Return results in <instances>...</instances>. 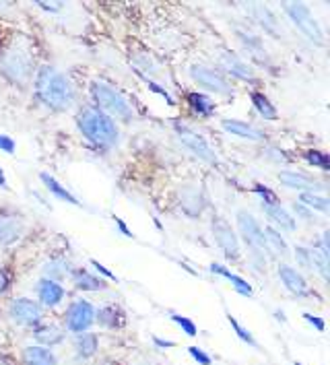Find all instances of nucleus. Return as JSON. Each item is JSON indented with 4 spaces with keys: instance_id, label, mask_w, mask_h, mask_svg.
Here are the masks:
<instances>
[{
    "instance_id": "nucleus-1",
    "label": "nucleus",
    "mask_w": 330,
    "mask_h": 365,
    "mask_svg": "<svg viewBox=\"0 0 330 365\" xmlns=\"http://www.w3.org/2000/svg\"><path fill=\"white\" fill-rule=\"evenodd\" d=\"M33 89L39 101L54 112H66L75 103V87L56 66L38 68L33 77Z\"/></svg>"
},
{
    "instance_id": "nucleus-2",
    "label": "nucleus",
    "mask_w": 330,
    "mask_h": 365,
    "mask_svg": "<svg viewBox=\"0 0 330 365\" xmlns=\"http://www.w3.org/2000/svg\"><path fill=\"white\" fill-rule=\"evenodd\" d=\"M0 73L19 87H25L33 81L36 56L27 39L15 38L0 52Z\"/></svg>"
},
{
    "instance_id": "nucleus-3",
    "label": "nucleus",
    "mask_w": 330,
    "mask_h": 365,
    "mask_svg": "<svg viewBox=\"0 0 330 365\" xmlns=\"http://www.w3.org/2000/svg\"><path fill=\"white\" fill-rule=\"evenodd\" d=\"M78 130L98 147H114L118 143L116 122L98 108H85L77 115Z\"/></svg>"
},
{
    "instance_id": "nucleus-4",
    "label": "nucleus",
    "mask_w": 330,
    "mask_h": 365,
    "mask_svg": "<svg viewBox=\"0 0 330 365\" xmlns=\"http://www.w3.org/2000/svg\"><path fill=\"white\" fill-rule=\"evenodd\" d=\"M91 97L93 101L98 103V110H101L103 114L116 115V118H122L126 122H130L135 118V110L130 106V101L126 97L122 96L118 89L110 87L108 83H101V81H96L91 85Z\"/></svg>"
},
{
    "instance_id": "nucleus-5",
    "label": "nucleus",
    "mask_w": 330,
    "mask_h": 365,
    "mask_svg": "<svg viewBox=\"0 0 330 365\" xmlns=\"http://www.w3.org/2000/svg\"><path fill=\"white\" fill-rule=\"evenodd\" d=\"M285 13L289 15V19L297 25V29L306 36V38L314 41L316 46H324V31L318 25V21L314 19L310 6L304 2H287L285 4Z\"/></svg>"
},
{
    "instance_id": "nucleus-6",
    "label": "nucleus",
    "mask_w": 330,
    "mask_h": 365,
    "mask_svg": "<svg viewBox=\"0 0 330 365\" xmlns=\"http://www.w3.org/2000/svg\"><path fill=\"white\" fill-rule=\"evenodd\" d=\"M9 318L25 328H38L43 322V309L38 302L27 299V297H17L9 304Z\"/></svg>"
},
{
    "instance_id": "nucleus-7",
    "label": "nucleus",
    "mask_w": 330,
    "mask_h": 365,
    "mask_svg": "<svg viewBox=\"0 0 330 365\" xmlns=\"http://www.w3.org/2000/svg\"><path fill=\"white\" fill-rule=\"evenodd\" d=\"M93 324H96V308L89 302L77 299L68 306L66 316H64V330L73 334H83Z\"/></svg>"
},
{
    "instance_id": "nucleus-8",
    "label": "nucleus",
    "mask_w": 330,
    "mask_h": 365,
    "mask_svg": "<svg viewBox=\"0 0 330 365\" xmlns=\"http://www.w3.org/2000/svg\"><path fill=\"white\" fill-rule=\"evenodd\" d=\"M175 133H177V138L182 140V145H184L188 151H192L198 159L209 161V163H215V161H217L211 145H209L202 136L198 135V133H195L192 128H188V126H184V124H175Z\"/></svg>"
},
{
    "instance_id": "nucleus-9",
    "label": "nucleus",
    "mask_w": 330,
    "mask_h": 365,
    "mask_svg": "<svg viewBox=\"0 0 330 365\" xmlns=\"http://www.w3.org/2000/svg\"><path fill=\"white\" fill-rule=\"evenodd\" d=\"M237 230L244 235L246 244L252 248V252H258V254H264L267 252V244H264V233H262V227L260 223L254 219L250 212L239 211L237 212Z\"/></svg>"
},
{
    "instance_id": "nucleus-10",
    "label": "nucleus",
    "mask_w": 330,
    "mask_h": 365,
    "mask_svg": "<svg viewBox=\"0 0 330 365\" xmlns=\"http://www.w3.org/2000/svg\"><path fill=\"white\" fill-rule=\"evenodd\" d=\"M190 75H192V78H195L198 85L211 89L215 93H221V96H230L232 93V85L227 83V78L223 77L219 71H215V68L196 64V66L190 68Z\"/></svg>"
},
{
    "instance_id": "nucleus-11",
    "label": "nucleus",
    "mask_w": 330,
    "mask_h": 365,
    "mask_svg": "<svg viewBox=\"0 0 330 365\" xmlns=\"http://www.w3.org/2000/svg\"><path fill=\"white\" fill-rule=\"evenodd\" d=\"M211 227H213L215 242L219 244V248L223 250V254H225L227 258H237V256H239V242H237V235L233 233L232 225H230L225 219L215 217Z\"/></svg>"
},
{
    "instance_id": "nucleus-12",
    "label": "nucleus",
    "mask_w": 330,
    "mask_h": 365,
    "mask_svg": "<svg viewBox=\"0 0 330 365\" xmlns=\"http://www.w3.org/2000/svg\"><path fill=\"white\" fill-rule=\"evenodd\" d=\"M279 182L283 186H287V188L299 190V192H318V190L324 188L318 180H314L310 175L299 172H289V170L287 172H279Z\"/></svg>"
},
{
    "instance_id": "nucleus-13",
    "label": "nucleus",
    "mask_w": 330,
    "mask_h": 365,
    "mask_svg": "<svg viewBox=\"0 0 330 365\" xmlns=\"http://www.w3.org/2000/svg\"><path fill=\"white\" fill-rule=\"evenodd\" d=\"M21 364L23 365H58L54 349H46L41 345H27L21 351Z\"/></svg>"
},
{
    "instance_id": "nucleus-14",
    "label": "nucleus",
    "mask_w": 330,
    "mask_h": 365,
    "mask_svg": "<svg viewBox=\"0 0 330 365\" xmlns=\"http://www.w3.org/2000/svg\"><path fill=\"white\" fill-rule=\"evenodd\" d=\"M66 339V330L58 324H39L38 328H33V341L36 345L46 346V349H54L60 343H64Z\"/></svg>"
},
{
    "instance_id": "nucleus-15",
    "label": "nucleus",
    "mask_w": 330,
    "mask_h": 365,
    "mask_svg": "<svg viewBox=\"0 0 330 365\" xmlns=\"http://www.w3.org/2000/svg\"><path fill=\"white\" fill-rule=\"evenodd\" d=\"M38 304L43 308H56L64 299V287L56 281L41 279L38 283Z\"/></svg>"
},
{
    "instance_id": "nucleus-16",
    "label": "nucleus",
    "mask_w": 330,
    "mask_h": 365,
    "mask_svg": "<svg viewBox=\"0 0 330 365\" xmlns=\"http://www.w3.org/2000/svg\"><path fill=\"white\" fill-rule=\"evenodd\" d=\"M23 235V221L15 215H0V246H11Z\"/></svg>"
},
{
    "instance_id": "nucleus-17",
    "label": "nucleus",
    "mask_w": 330,
    "mask_h": 365,
    "mask_svg": "<svg viewBox=\"0 0 330 365\" xmlns=\"http://www.w3.org/2000/svg\"><path fill=\"white\" fill-rule=\"evenodd\" d=\"M279 277H281V281H283V285L292 291L293 295H308V283H306V279L297 272V270L293 269V267H287V264H281L279 267Z\"/></svg>"
},
{
    "instance_id": "nucleus-18",
    "label": "nucleus",
    "mask_w": 330,
    "mask_h": 365,
    "mask_svg": "<svg viewBox=\"0 0 330 365\" xmlns=\"http://www.w3.org/2000/svg\"><path fill=\"white\" fill-rule=\"evenodd\" d=\"M221 126H223L230 135L239 136V138H248V140H254V143L264 140V133H262V130L254 128L252 124L242 122V120H223Z\"/></svg>"
},
{
    "instance_id": "nucleus-19",
    "label": "nucleus",
    "mask_w": 330,
    "mask_h": 365,
    "mask_svg": "<svg viewBox=\"0 0 330 365\" xmlns=\"http://www.w3.org/2000/svg\"><path fill=\"white\" fill-rule=\"evenodd\" d=\"M75 353H77V357L81 359H89V357H93L96 353H98L99 349V339L98 334H93V332H83V334H75Z\"/></svg>"
},
{
    "instance_id": "nucleus-20",
    "label": "nucleus",
    "mask_w": 330,
    "mask_h": 365,
    "mask_svg": "<svg viewBox=\"0 0 330 365\" xmlns=\"http://www.w3.org/2000/svg\"><path fill=\"white\" fill-rule=\"evenodd\" d=\"M221 64H223V68H227V71L232 73L233 77L244 78V81H252L254 78L252 68H250L244 60L233 56L232 52H223V54H221Z\"/></svg>"
},
{
    "instance_id": "nucleus-21",
    "label": "nucleus",
    "mask_w": 330,
    "mask_h": 365,
    "mask_svg": "<svg viewBox=\"0 0 330 365\" xmlns=\"http://www.w3.org/2000/svg\"><path fill=\"white\" fill-rule=\"evenodd\" d=\"M73 283L81 291H101V289H105L103 279H99V277L91 274L89 270L85 269H77L73 272Z\"/></svg>"
},
{
    "instance_id": "nucleus-22",
    "label": "nucleus",
    "mask_w": 330,
    "mask_h": 365,
    "mask_svg": "<svg viewBox=\"0 0 330 365\" xmlns=\"http://www.w3.org/2000/svg\"><path fill=\"white\" fill-rule=\"evenodd\" d=\"M211 272L215 274H219V277H225L230 283H232L235 291L239 293V295H246V297H252V285L250 283H246L242 277H237V274H233L232 270L225 269V267H221V264H211Z\"/></svg>"
},
{
    "instance_id": "nucleus-23",
    "label": "nucleus",
    "mask_w": 330,
    "mask_h": 365,
    "mask_svg": "<svg viewBox=\"0 0 330 365\" xmlns=\"http://www.w3.org/2000/svg\"><path fill=\"white\" fill-rule=\"evenodd\" d=\"M262 209L267 212V217H271L272 223H277L281 230L293 231L297 225H295V219H293L289 212L285 209H281L279 205H262Z\"/></svg>"
},
{
    "instance_id": "nucleus-24",
    "label": "nucleus",
    "mask_w": 330,
    "mask_h": 365,
    "mask_svg": "<svg viewBox=\"0 0 330 365\" xmlns=\"http://www.w3.org/2000/svg\"><path fill=\"white\" fill-rule=\"evenodd\" d=\"M41 178V182L46 184V188L50 190V192L54 194L58 200H62V202H68V205H78V200L73 196V194L68 192L62 184H60L58 180L54 178V175H50V173H41L39 175Z\"/></svg>"
},
{
    "instance_id": "nucleus-25",
    "label": "nucleus",
    "mask_w": 330,
    "mask_h": 365,
    "mask_svg": "<svg viewBox=\"0 0 330 365\" xmlns=\"http://www.w3.org/2000/svg\"><path fill=\"white\" fill-rule=\"evenodd\" d=\"M264 233V244H267V250H272L274 254H279V256H285L287 252H289V246H287V242L283 240V235L279 233V231L274 230V227H264L262 230Z\"/></svg>"
},
{
    "instance_id": "nucleus-26",
    "label": "nucleus",
    "mask_w": 330,
    "mask_h": 365,
    "mask_svg": "<svg viewBox=\"0 0 330 365\" xmlns=\"http://www.w3.org/2000/svg\"><path fill=\"white\" fill-rule=\"evenodd\" d=\"M250 11H252V15L256 17V21L267 29V31H271V34H279V23L274 19V15L271 13V9L269 6H264V4H254L250 6Z\"/></svg>"
},
{
    "instance_id": "nucleus-27",
    "label": "nucleus",
    "mask_w": 330,
    "mask_h": 365,
    "mask_svg": "<svg viewBox=\"0 0 330 365\" xmlns=\"http://www.w3.org/2000/svg\"><path fill=\"white\" fill-rule=\"evenodd\" d=\"M299 205H301V207H308L311 211L320 212H329L330 209L329 198L318 192H301L299 194Z\"/></svg>"
},
{
    "instance_id": "nucleus-28",
    "label": "nucleus",
    "mask_w": 330,
    "mask_h": 365,
    "mask_svg": "<svg viewBox=\"0 0 330 365\" xmlns=\"http://www.w3.org/2000/svg\"><path fill=\"white\" fill-rule=\"evenodd\" d=\"M68 262L66 260H62V258H54V260H50V262H46V267H43V279H50V281H62L66 274H68Z\"/></svg>"
},
{
    "instance_id": "nucleus-29",
    "label": "nucleus",
    "mask_w": 330,
    "mask_h": 365,
    "mask_svg": "<svg viewBox=\"0 0 330 365\" xmlns=\"http://www.w3.org/2000/svg\"><path fill=\"white\" fill-rule=\"evenodd\" d=\"M188 103L196 114L202 115V118H209L215 112V103L202 93H188Z\"/></svg>"
},
{
    "instance_id": "nucleus-30",
    "label": "nucleus",
    "mask_w": 330,
    "mask_h": 365,
    "mask_svg": "<svg viewBox=\"0 0 330 365\" xmlns=\"http://www.w3.org/2000/svg\"><path fill=\"white\" fill-rule=\"evenodd\" d=\"M250 99H252L254 108L258 110V114L262 115V118H267V120H277V108L271 103V99L264 96V93H256L254 91L252 96H250Z\"/></svg>"
},
{
    "instance_id": "nucleus-31",
    "label": "nucleus",
    "mask_w": 330,
    "mask_h": 365,
    "mask_svg": "<svg viewBox=\"0 0 330 365\" xmlns=\"http://www.w3.org/2000/svg\"><path fill=\"white\" fill-rule=\"evenodd\" d=\"M96 322H99L101 327L114 328L118 327V309L116 308H101L96 312Z\"/></svg>"
},
{
    "instance_id": "nucleus-32",
    "label": "nucleus",
    "mask_w": 330,
    "mask_h": 365,
    "mask_svg": "<svg viewBox=\"0 0 330 365\" xmlns=\"http://www.w3.org/2000/svg\"><path fill=\"white\" fill-rule=\"evenodd\" d=\"M227 322L232 324V328L235 330V334L244 341V343H248L250 346H254V349H258V343H256V339L252 336V332L248 330V328H244L235 318H233L232 314H227Z\"/></svg>"
},
{
    "instance_id": "nucleus-33",
    "label": "nucleus",
    "mask_w": 330,
    "mask_h": 365,
    "mask_svg": "<svg viewBox=\"0 0 330 365\" xmlns=\"http://www.w3.org/2000/svg\"><path fill=\"white\" fill-rule=\"evenodd\" d=\"M306 161H308L310 165H314V168L330 170V159H329V155L324 153V151H316V149L306 151Z\"/></svg>"
},
{
    "instance_id": "nucleus-34",
    "label": "nucleus",
    "mask_w": 330,
    "mask_h": 365,
    "mask_svg": "<svg viewBox=\"0 0 330 365\" xmlns=\"http://www.w3.org/2000/svg\"><path fill=\"white\" fill-rule=\"evenodd\" d=\"M172 320H174L175 324L182 328L188 336H196V334H198V328H196V324L190 320V318L180 316V314H172Z\"/></svg>"
},
{
    "instance_id": "nucleus-35",
    "label": "nucleus",
    "mask_w": 330,
    "mask_h": 365,
    "mask_svg": "<svg viewBox=\"0 0 330 365\" xmlns=\"http://www.w3.org/2000/svg\"><path fill=\"white\" fill-rule=\"evenodd\" d=\"M188 353H190V357L195 359L198 365H211L213 364V359H211V355H207L202 349H198V346H188Z\"/></svg>"
},
{
    "instance_id": "nucleus-36",
    "label": "nucleus",
    "mask_w": 330,
    "mask_h": 365,
    "mask_svg": "<svg viewBox=\"0 0 330 365\" xmlns=\"http://www.w3.org/2000/svg\"><path fill=\"white\" fill-rule=\"evenodd\" d=\"M254 190L262 196V200H264L262 205H279V200H277V194L271 192L267 186H262V184H256V188H254Z\"/></svg>"
},
{
    "instance_id": "nucleus-37",
    "label": "nucleus",
    "mask_w": 330,
    "mask_h": 365,
    "mask_svg": "<svg viewBox=\"0 0 330 365\" xmlns=\"http://www.w3.org/2000/svg\"><path fill=\"white\" fill-rule=\"evenodd\" d=\"M304 320L316 328L318 332H324V328H326V324H324V320H322V318H318V316H314V314H308V312L304 314Z\"/></svg>"
},
{
    "instance_id": "nucleus-38",
    "label": "nucleus",
    "mask_w": 330,
    "mask_h": 365,
    "mask_svg": "<svg viewBox=\"0 0 330 365\" xmlns=\"http://www.w3.org/2000/svg\"><path fill=\"white\" fill-rule=\"evenodd\" d=\"M147 87H149L151 91H155L157 96L163 97V99H165V101H167L170 106H174V99H172V96H170V93H167L165 89H161V87H159L157 83H153V81H149V78H147Z\"/></svg>"
},
{
    "instance_id": "nucleus-39",
    "label": "nucleus",
    "mask_w": 330,
    "mask_h": 365,
    "mask_svg": "<svg viewBox=\"0 0 330 365\" xmlns=\"http://www.w3.org/2000/svg\"><path fill=\"white\" fill-rule=\"evenodd\" d=\"M0 151H4V153H15V140L11 138V136L6 135H0Z\"/></svg>"
},
{
    "instance_id": "nucleus-40",
    "label": "nucleus",
    "mask_w": 330,
    "mask_h": 365,
    "mask_svg": "<svg viewBox=\"0 0 330 365\" xmlns=\"http://www.w3.org/2000/svg\"><path fill=\"white\" fill-rule=\"evenodd\" d=\"M297 258H299V262L304 264V267H311V256L310 250H306V248H297Z\"/></svg>"
},
{
    "instance_id": "nucleus-41",
    "label": "nucleus",
    "mask_w": 330,
    "mask_h": 365,
    "mask_svg": "<svg viewBox=\"0 0 330 365\" xmlns=\"http://www.w3.org/2000/svg\"><path fill=\"white\" fill-rule=\"evenodd\" d=\"M91 264H93V267H96V270H98V272H101V274H103L105 279H110V281H116V274H114L112 270L105 269L103 264H99L98 260H91Z\"/></svg>"
},
{
    "instance_id": "nucleus-42",
    "label": "nucleus",
    "mask_w": 330,
    "mask_h": 365,
    "mask_svg": "<svg viewBox=\"0 0 330 365\" xmlns=\"http://www.w3.org/2000/svg\"><path fill=\"white\" fill-rule=\"evenodd\" d=\"M9 285H11V277H9V272L0 269V295L9 289Z\"/></svg>"
},
{
    "instance_id": "nucleus-43",
    "label": "nucleus",
    "mask_w": 330,
    "mask_h": 365,
    "mask_svg": "<svg viewBox=\"0 0 330 365\" xmlns=\"http://www.w3.org/2000/svg\"><path fill=\"white\" fill-rule=\"evenodd\" d=\"M153 343H155L159 349H170V346L175 345L174 341H163V339H159V336H155V339H153Z\"/></svg>"
},
{
    "instance_id": "nucleus-44",
    "label": "nucleus",
    "mask_w": 330,
    "mask_h": 365,
    "mask_svg": "<svg viewBox=\"0 0 330 365\" xmlns=\"http://www.w3.org/2000/svg\"><path fill=\"white\" fill-rule=\"evenodd\" d=\"M116 225H118V227H120V231H122V233H124L126 237H133V231L126 227V223H124V221H120V219H116Z\"/></svg>"
},
{
    "instance_id": "nucleus-45",
    "label": "nucleus",
    "mask_w": 330,
    "mask_h": 365,
    "mask_svg": "<svg viewBox=\"0 0 330 365\" xmlns=\"http://www.w3.org/2000/svg\"><path fill=\"white\" fill-rule=\"evenodd\" d=\"M0 188H6V178H4V172L0 170Z\"/></svg>"
},
{
    "instance_id": "nucleus-46",
    "label": "nucleus",
    "mask_w": 330,
    "mask_h": 365,
    "mask_svg": "<svg viewBox=\"0 0 330 365\" xmlns=\"http://www.w3.org/2000/svg\"><path fill=\"white\" fill-rule=\"evenodd\" d=\"M293 365H304V364H299V361H295V364H293Z\"/></svg>"
}]
</instances>
